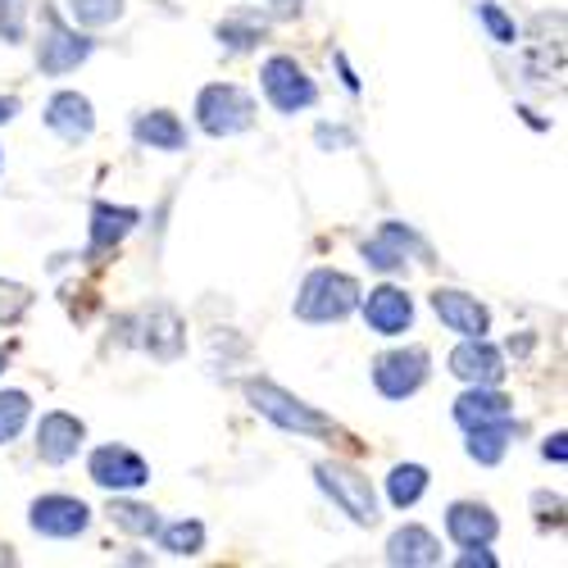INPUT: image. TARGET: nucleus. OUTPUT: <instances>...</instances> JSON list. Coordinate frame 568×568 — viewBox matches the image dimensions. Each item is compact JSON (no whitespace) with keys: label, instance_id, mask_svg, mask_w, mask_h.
Returning a JSON list of instances; mask_svg holds the SVG:
<instances>
[{"label":"nucleus","instance_id":"nucleus-1","mask_svg":"<svg viewBox=\"0 0 568 568\" xmlns=\"http://www.w3.org/2000/svg\"><path fill=\"white\" fill-rule=\"evenodd\" d=\"M246 400H251L268 423H277L282 433H296V437H333V433H337V423L327 418V414H318L314 405H305L301 396L282 392V387H273V383H246Z\"/></svg>","mask_w":568,"mask_h":568},{"label":"nucleus","instance_id":"nucleus-32","mask_svg":"<svg viewBox=\"0 0 568 568\" xmlns=\"http://www.w3.org/2000/svg\"><path fill=\"white\" fill-rule=\"evenodd\" d=\"M546 459H555V464H564V459H568V446H564V433H555V437L546 442Z\"/></svg>","mask_w":568,"mask_h":568},{"label":"nucleus","instance_id":"nucleus-9","mask_svg":"<svg viewBox=\"0 0 568 568\" xmlns=\"http://www.w3.org/2000/svg\"><path fill=\"white\" fill-rule=\"evenodd\" d=\"M28 524L41 532V537H55V541H69L78 532H87L91 524V509L78 500V496H41L32 505V518Z\"/></svg>","mask_w":568,"mask_h":568},{"label":"nucleus","instance_id":"nucleus-23","mask_svg":"<svg viewBox=\"0 0 568 568\" xmlns=\"http://www.w3.org/2000/svg\"><path fill=\"white\" fill-rule=\"evenodd\" d=\"M146 346H151V355H160V359H173V355L182 351V323H178L173 310H155V314H151V337H146Z\"/></svg>","mask_w":568,"mask_h":568},{"label":"nucleus","instance_id":"nucleus-16","mask_svg":"<svg viewBox=\"0 0 568 568\" xmlns=\"http://www.w3.org/2000/svg\"><path fill=\"white\" fill-rule=\"evenodd\" d=\"M45 128L60 132L64 141H87L91 128H97V114H91L87 97H78V91H60V97L45 105Z\"/></svg>","mask_w":568,"mask_h":568},{"label":"nucleus","instance_id":"nucleus-13","mask_svg":"<svg viewBox=\"0 0 568 568\" xmlns=\"http://www.w3.org/2000/svg\"><path fill=\"white\" fill-rule=\"evenodd\" d=\"M409 255H423V242L405 227V223H383L373 242H364V260L383 273H396L409 264Z\"/></svg>","mask_w":568,"mask_h":568},{"label":"nucleus","instance_id":"nucleus-2","mask_svg":"<svg viewBox=\"0 0 568 568\" xmlns=\"http://www.w3.org/2000/svg\"><path fill=\"white\" fill-rule=\"evenodd\" d=\"M359 305V282L337 268H314L296 296V318L305 323H337Z\"/></svg>","mask_w":568,"mask_h":568},{"label":"nucleus","instance_id":"nucleus-7","mask_svg":"<svg viewBox=\"0 0 568 568\" xmlns=\"http://www.w3.org/2000/svg\"><path fill=\"white\" fill-rule=\"evenodd\" d=\"M428 364H433V355L423 346L392 351V355H383L373 364V383L387 400H405V396H414L423 383H428Z\"/></svg>","mask_w":568,"mask_h":568},{"label":"nucleus","instance_id":"nucleus-22","mask_svg":"<svg viewBox=\"0 0 568 568\" xmlns=\"http://www.w3.org/2000/svg\"><path fill=\"white\" fill-rule=\"evenodd\" d=\"M423 491H428V468H423V464H396V468H392L387 496H392L396 509H409Z\"/></svg>","mask_w":568,"mask_h":568},{"label":"nucleus","instance_id":"nucleus-14","mask_svg":"<svg viewBox=\"0 0 568 568\" xmlns=\"http://www.w3.org/2000/svg\"><path fill=\"white\" fill-rule=\"evenodd\" d=\"M364 323L373 327L377 337H400L405 327L414 323V301L400 287H377L364 301Z\"/></svg>","mask_w":568,"mask_h":568},{"label":"nucleus","instance_id":"nucleus-24","mask_svg":"<svg viewBox=\"0 0 568 568\" xmlns=\"http://www.w3.org/2000/svg\"><path fill=\"white\" fill-rule=\"evenodd\" d=\"M110 518L123 528V532H132V537H155L160 532V518H155V509L151 505H132V500H114L110 505Z\"/></svg>","mask_w":568,"mask_h":568},{"label":"nucleus","instance_id":"nucleus-34","mask_svg":"<svg viewBox=\"0 0 568 568\" xmlns=\"http://www.w3.org/2000/svg\"><path fill=\"white\" fill-rule=\"evenodd\" d=\"M318 141L327 146V141H351V132H333V128H318Z\"/></svg>","mask_w":568,"mask_h":568},{"label":"nucleus","instance_id":"nucleus-17","mask_svg":"<svg viewBox=\"0 0 568 568\" xmlns=\"http://www.w3.org/2000/svg\"><path fill=\"white\" fill-rule=\"evenodd\" d=\"M387 564H405V568H428V564H442V541L428 532V528H400L392 532L387 541Z\"/></svg>","mask_w":568,"mask_h":568},{"label":"nucleus","instance_id":"nucleus-29","mask_svg":"<svg viewBox=\"0 0 568 568\" xmlns=\"http://www.w3.org/2000/svg\"><path fill=\"white\" fill-rule=\"evenodd\" d=\"M264 37V23H242V19H227L219 23V41H227L232 51H251V45Z\"/></svg>","mask_w":568,"mask_h":568},{"label":"nucleus","instance_id":"nucleus-5","mask_svg":"<svg viewBox=\"0 0 568 568\" xmlns=\"http://www.w3.org/2000/svg\"><path fill=\"white\" fill-rule=\"evenodd\" d=\"M91 55V41L82 37V32H73L55 10H41V41H37V69L41 73H51V78H60V73H69V69H78L82 60Z\"/></svg>","mask_w":568,"mask_h":568},{"label":"nucleus","instance_id":"nucleus-26","mask_svg":"<svg viewBox=\"0 0 568 568\" xmlns=\"http://www.w3.org/2000/svg\"><path fill=\"white\" fill-rule=\"evenodd\" d=\"M160 546L169 555H201L205 528L196 524V518H182V524H173V528H160Z\"/></svg>","mask_w":568,"mask_h":568},{"label":"nucleus","instance_id":"nucleus-18","mask_svg":"<svg viewBox=\"0 0 568 568\" xmlns=\"http://www.w3.org/2000/svg\"><path fill=\"white\" fill-rule=\"evenodd\" d=\"M514 414V405L496 392V387H473V392H464L459 400H455V423L468 433V428H483V423H500V418H509Z\"/></svg>","mask_w":568,"mask_h":568},{"label":"nucleus","instance_id":"nucleus-6","mask_svg":"<svg viewBox=\"0 0 568 568\" xmlns=\"http://www.w3.org/2000/svg\"><path fill=\"white\" fill-rule=\"evenodd\" d=\"M260 78H264V97H268V105H273L277 114H296V110H310V105L318 101L314 78H310L292 55H273Z\"/></svg>","mask_w":568,"mask_h":568},{"label":"nucleus","instance_id":"nucleus-31","mask_svg":"<svg viewBox=\"0 0 568 568\" xmlns=\"http://www.w3.org/2000/svg\"><path fill=\"white\" fill-rule=\"evenodd\" d=\"M23 310H28V292L23 287H6V282H0V323L19 318Z\"/></svg>","mask_w":568,"mask_h":568},{"label":"nucleus","instance_id":"nucleus-10","mask_svg":"<svg viewBox=\"0 0 568 568\" xmlns=\"http://www.w3.org/2000/svg\"><path fill=\"white\" fill-rule=\"evenodd\" d=\"M450 373L468 387H496L505 377V355L487 337H464V346L450 351Z\"/></svg>","mask_w":568,"mask_h":568},{"label":"nucleus","instance_id":"nucleus-11","mask_svg":"<svg viewBox=\"0 0 568 568\" xmlns=\"http://www.w3.org/2000/svg\"><path fill=\"white\" fill-rule=\"evenodd\" d=\"M82 437H87L82 418L55 409V414H45V418L37 423V455H41L45 464H69V459L82 450Z\"/></svg>","mask_w":568,"mask_h":568},{"label":"nucleus","instance_id":"nucleus-35","mask_svg":"<svg viewBox=\"0 0 568 568\" xmlns=\"http://www.w3.org/2000/svg\"><path fill=\"white\" fill-rule=\"evenodd\" d=\"M0 373H6V351H0Z\"/></svg>","mask_w":568,"mask_h":568},{"label":"nucleus","instance_id":"nucleus-30","mask_svg":"<svg viewBox=\"0 0 568 568\" xmlns=\"http://www.w3.org/2000/svg\"><path fill=\"white\" fill-rule=\"evenodd\" d=\"M478 19L491 28V37H496L500 45H514V41H518V28H514V23L491 6V0H483V6H478Z\"/></svg>","mask_w":568,"mask_h":568},{"label":"nucleus","instance_id":"nucleus-8","mask_svg":"<svg viewBox=\"0 0 568 568\" xmlns=\"http://www.w3.org/2000/svg\"><path fill=\"white\" fill-rule=\"evenodd\" d=\"M91 483L105 487V491H136V487L151 483V468L128 446H101L91 455Z\"/></svg>","mask_w":568,"mask_h":568},{"label":"nucleus","instance_id":"nucleus-20","mask_svg":"<svg viewBox=\"0 0 568 568\" xmlns=\"http://www.w3.org/2000/svg\"><path fill=\"white\" fill-rule=\"evenodd\" d=\"M136 210H128V205H97L91 210V246L97 251H105V246H114V242H123V236L136 227Z\"/></svg>","mask_w":568,"mask_h":568},{"label":"nucleus","instance_id":"nucleus-25","mask_svg":"<svg viewBox=\"0 0 568 568\" xmlns=\"http://www.w3.org/2000/svg\"><path fill=\"white\" fill-rule=\"evenodd\" d=\"M32 414V400L23 392H0V446H10Z\"/></svg>","mask_w":568,"mask_h":568},{"label":"nucleus","instance_id":"nucleus-4","mask_svg":"<svg viewBox=\"0 0 568 568\" xmlns=\"http://www.w3.org/2000/svg\"><path fill=\"white\" fill-rule=\"evenodd\" d=\"M196 119L210 136H232V132H246L255 123V101L246 97L242 87H232V82H214L201 91V101H196Z\"/></svg>","mask_w":568,"mask_h":568},{"label":"nucleus","instance_id":"nucleus-3","mask_svg":"<svg viewBox=\"0 0 568 568\" xmlns=\"http://www.w3.org/2000/svg\"><path fill=\"white\" fill-rule=\"evenodd\" d=\"M314 478H318V487L327 496H333V505L342 514H351V524H359V528L377 524V496H373V487H368V478L359 468H351V464H318Z\"/></svg>","mask_w":568,"mask_h":568},{"label":"nucleus","instance_id":"nucleus-27","mask_svg":"<svg viewBox=\"0 0 568 568\" xmlns=\"http://www.w3.org/2000/svg\"><path fill=\"white\" fill-rule=\"evenodd\" d=\"M69 14L82 28H110L123 14V0H69Z\"/></svg>","mask_w":568,"mask_h":568},{"label":"nucleus","instance_id":"nucleus-28","mask_svg":"<svg viewBox=\"0 0 568 568\" xmlns=\"http://www.w3.org/2000/svg\"><path fill=\"white\" fill-rule=\"evenodd\" d=\"M28 37V0H0V41Z\"/></svg>","mask_w":568,"mask_h":568},{"label":"nucleus","instance_id":"nucleus-19","mask_svg":"<svg viewBox=\"0 0 568 568\" xmlns=\"http://www.w3.org/2000/svg\"><path fill=\"white\" fill-rule=\"evenodd\" d=\"M132 136L141 141V146H151V151H182V146H186V128H182L178 114H169V110L141 114V119L132 123Z\"/></svg>","mask_w":568,"mask_h":568},{"label":"nucleus","instance_id":"nucleus-12","mask_svg":"<svg viewBox=\"0 0 568 568\" xmlns=\"http://www.w3.org/2000/svg\"><path fill=\"white\" fill-rule=\"evenodd\" d=\"M433 310H437V318L450 327V333H459V337H487V333H491L487 305H478L473 296H464V292H455V287H442V292L433 296Z\"/></svg>","mask_w":568,"mask_h":568},{"label":"nucleus","instance_id":"nucleus-33","mask_svg":"<svg viewBox=\"0 0 568 568\" xmlns=\"http://www.w3.org/2000/svg\"><path fill=\"white\" fill-rule=\"evenodd\" d=\"M19 114V101H6V97H0V123H10Z\"/></svg>","mask_w":568,"mask_h":568},{"label":"nucleus","instance_id":"nucleus-21","mask_svg":"<svg viewBox=\"0 0 568 568\" xmlns=\"http://www.w3.org/2000/svg\"><path fill=\"white\" fill-rule=\"evenodd\" d=\"M509 437H514V423L500 418V423H483V428H468V455L478 464H500L505 450H509Z\"/></svg>","mask_w":568,"mask_h":568},{"label":"nucleus","instance_id":"nucleus-15","mask_svg":"<svg viewBox=\"0 0 568 568\" xmlns=\"http://www.w3.org/2000/svg\"><path fill=\"white\" fill-rule=\"evenodd\" d=\"M446 532H450V541H459V546H491L496 532H500V524H496V514H491L487 505L459 500V505H450V514H446Z\"/></svg>","mask_w":568,"mask_h":568}]
</instances>
